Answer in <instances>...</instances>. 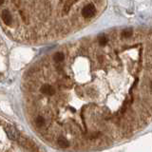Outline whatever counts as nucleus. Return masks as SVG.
I'll list each match as a JSON object with an SVG mask.
<instances>
[{
    "mask_svg": "<svg viewBox=\"0 0 152 152\" xmlns=\"http://www.w3.org/2000/svg\"><path fill=\"white\" fill-rule=\"evenodd\" d=\"M96 12H97L96 6L92 3H88L86 6H84L82 9V16L85 19H89V18H92L94 16Z\"/></svg>",
    "mask_w": 152,
    "mask_h": 152,
    "instance_id": "nucleus-1",
    "label": "nucleus"
},
{
    "mask_svg": "<svg viewBox=\"0 0 152 152\" xmlns=\"http://www.w3.org/2000/svg\"><path fill=\"white\" fill-rule=\"evenodd\" d=\"M19 142V144L22 145V147H26L27 149H29L30 151H35L37 149L36 147V145L33 143L30 139H28V138H25V137H19V139L17 140Z\"/></svg>",
    "mask_w": 152,
    "mask_h": 152,
    "instance_id": "nucleus-2",
    "label": "nucleus"
},
{
    "mask_svg": "<svg viewBox=\"0 0 152 152\" xmlns=\"http://www.w3.org/2000/svg\"><path fill=\"white\" fill-rule=\"evenodd\" d=\"M6 132H7V134L9 136V138L11 139V140H14V141H17L18 139L20 137V133L19 131L14 128V126H9V128H6Z\"/></svg>",
    "mask_w": 152,
    "mask_h": 152,
    "instance_id": "nucleus-3",
    "label": "nucleus"
},
{
    "mask_svg": "<svg viewBox=\"0 0 152 152\" xmlns=\"http://www.w3.org/2000/svg\"><path fill=\"white\" fill-rule=\"evenodd\" d=\"M41 92L42 93H44L46 95H49V96H51L55 93V89L53 86H51V85H48V84H45L44 86H42L41 88Z\"/></svg>",
    "mask_w": 152,
    "mask_h": 152,
    "instance_id": "nucleus-4",
    "label": "nucleus"
},
{
    "mask_svg": "<svg viewBox=\"0 0 152 152\" xmlns=\"http://www.w3.org/2000/svg\"><path fill=\"white\" fill-rule=\"evenodd\" d=\"M1 17H2V19H3V21H4V23L6 25H10L11 23L12 16H11V14L8 11H4L2 12Z\"/></svg>",
    "mask_w": 152,
    "mask_h": 152,
    "instance_id": "nucleus-5",
    "label": "nucleus"
},
{
    "mask_svg": "<svg viewBox=\"0 0 152 152\" xmlns=\"http://www.w3.org/2000/svg\"><path fill=\"white\" fill-rule=\"evenodd\" d=\"M58 145L60 147L62 148H67V147H69V145H70V143L69 141H67L65 138H60V139H58Z\"/></svg>",
    "mask_w": 152,
    "mask_h": 152,
    "instance_id": "nucleus-6",
    "label": "nucleus"
},
{
    "mask_svg": "<svg viewBox=\"0 0 152 152\" xmlns=\"http://www.w3.org/2000/svg\"><path fill=\"white\" fill-rule=\"evenodd\" d=\"M65 59V54L63 52H56L54 55H53V60L55 62H57V63H60Z\"/></svg>",
    "mask_w": 152,
    "mask_h": 152,
    "instance_id": "nucleus-7",
    "label": "nucleus"
},
{
    "mask_svg": "<svg viewBox=\"0 0 152 152\" xmlns=\"http://www.w3.org/2000/svg\"><path fill=\"white\" fill-rule=\"evenodd\" d=\"M44 123H45V120L42 116H38L35 119V125L37 126H42L43 125H44Z\"/></svg>",
    "mask_w": 152,
    "mask_h": 152,
    "instance_id": "nucleus-8",
    "label": "nucleus"
},
{
    "mask_svg": "<svg viewBox=\"0 0 152 152\" xmlns=\"http://www.w3.org/2000/svg\"><path fill=\"white\" fill-rule=\"evenodd\" d=\"M4 1H5V0H0V5H2L3 3H4Z\"/></svg>",
    "mask_w": 152,
    "mask_h": 152,
    "instance_id": "nucleus-9",
    "label": "nucleus"
}]
</instances>
